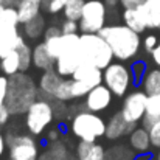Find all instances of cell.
I'll list each match as a JSON object with an SVG mask.
<instances>
[{
	"mask_svg": "<svg viewBox=\"0 0 160 160\" xmlns=\"http://www.w3.org/2000/svg\"><path fill=\"white\" fill-rule=\"evenodd\" d=\"M98 34L106 39L113 52L115 59L121 62L134 59L140 52V45L143 44L140 34L131 30L129 27H126L124 23L106 25Z\"/></svg>",
	"mask_w": 160,
	"mask_h": 160,
	"instance_id": "obj_1",
	"label": "cell"
},
{
	"mask_svg": "<svg viewBox=\"0 0 160 160\" xmlns=\"http://www.w3.org/2000/svg\"><path fill=\"white\" fill-rule=\"evenodd\" d=\"M39 98V87L34 84L33 78L28 73L19 72L9 76L8 95L5 106L11 115H25L30 106Z\"/></svg>",
	"mask_w": 160,
	"mask_h": 160,
	"instance_id": "obj_2",
	"label": "cell"
},
{
	"mask_svg": "<svg viewBox=\"0 0 160 160\" xmlns=\"http://www.w3.org/2000/svg\"><path fill=\"white\" fill-rule=\"evenodd\" d=\"M107 123L95 112L82 107L75 112L70 120V132L79 142H97L101 137H106Z\"/></svg>",
	"mask_w": 160,
	"mask_h": 160,
	"instance_id": "obj_3",
	"label": "cell"
},
{
	"mask_svg": "<svg viewBox=\"0 0 160 160\" xmlns=\"http://www.w3.org/2000/svg\"><path fill=\"white\" fill-rule=\"evenodd\" d=\"M81 54L82 61L101 70L109 67L115 56L107 41L98 33H81Z\"/></svg>",
	"mask_w": 160,
	"mask_h": 160,
	"instance_id": "obj_4",
	"label": "cell"
},
{
	"mask_svg": "<svg viewBox=\"0 0 160 160\" xmlns=\"http://www.w3.org/2000/svg\"><path fill=\"white\" fill-rule=\"evenodd\" d=\"M81 54V34H62L61 36V54L56 59L54 68L64 78H72L78 67L82 64Z\"/></svg>",
	"mask_w": 160,
	"mask_h": 160,
	"instance_id": "obj_5",
	"label": "cell"
},
{
	"mask_svg": "<svg viewBox=\"0 0 160 160\" xmlns=\"http://www.w3.org/2000/svg\"><path fill=\"white\" fill-rule=\"evenodd\" d=\"M54 120H56V117H54L53 101L39 97L27 110L23 121H25L27 131L31 135L38 137V135H44L47 132V129L53 124Z\"/></svg>",
	"mask_w": 160,
	"mask_h": 160,
	"instance_id": "obj_6",
	"label": "cell"
},
{
	"mask_svg": "<svg viewBox=\"0 0 160 160\" xmlns=\"http://www.w3.org/2000/svg\"><path fill=\"white\" fill-rule=\"evenodd\" d=\"M103 84H106L115 97H126L129 89L135 86L131 67L121 61L112 62L103 70Z\"/></svg>",
	"mask_w": 160,
	"mask_h": 160,
	"instance_id": "obj_7",
	"label": "cell"
},
{
	"mask_svg": "<svg viewBox=\"0 0 160 160\" xmlns=\"http://www.w3.org/2000/svg\"><path fill=\"white\" fill-rule=\"evenodd\" d=\"M5 137H6L9 160H39L41 149L34 135H31L30 132L28 134L8 132Z\"/></svg>",
	"mask_w": 160,
	"mask_h": 160,
	"instance_id": "obj_8",
	"label": "cell"
},
{
	"mask_svg": "<svg viewBox=\"0 0 160 160\" xmlns=\"http://www.w3.org/2000/svg\"><path fill=\"white\" fill-rule=\"evenodd\" d=\"M107 6L104 0H86L79 20L81 33H100L107 23Z\"/></svg>",
	"mask_w": 160,
	"mask_h": 160,
	"instance_id": "obj_9",
	"label": "cell"
},
{
	"mask_svg": "<svg viewBox=\"0 0 160 160\" xmlns=\"http://www.w3.org/2000/svg\"><path fill=\"white\" fill-rule=\"evenodd\" d=\"M146 103H148V93L143 89L142 90L140 89L132 90V92H129L124 97L121 109H120V113L123 115V118L126 121H131V123L138 124L145 118Z\"/></svg>",
	"mask_w": 160,
	"mask_h": 160,
	"instance_id": "obj_10",
	"label": "cell"
},
{
	"mask_svg": "<svg viewBox=\"0 0 160 160\" xmlns=\"http://www.w3.org/2000/svg\"><path fill=\"white\" fill-rule=\"evenodd\" d=\"M113 93L110 92V89L106 84H100L97 87H93L84 98V107L90 112L100 113L109 109V106L113 101Z\"/></svg>",
	"mask_w": 160,
	"mask_h": 160,
	"instance_id": "obj_11",
	"label": "cell"
},
{
	"mask_svg": "<svg viewBox=\"0 0 160 160\" xmlns=\"http://www.w3.org/2000/svg\"><path fill=\"white\" fill-rule=\"evenodd\" d=\"M25 44V38L20 34L19 27L0 25V59L14 50H19Z\"/></svg>",
	"mask_w": 160,
	"mask_h": 160,
	"instance_id": "obj_12",
	"label": "cell"
},
{
	"mask_svg": "<svg viewBox=\"0 0 160 160\" xmlns=\"http://www.w3.org/2000/svg\"><path fill=\"white\" fill-rule=\"evenodd\" d=\"M138 124L135 123H131V121H126L123 118V115L120 112H117L115 115L110 117V120L107 121L106 126V138L113 142V140H118L124 135H131V132L137 128Z\"/></svg>",
	"mask_w": 160,
	"mask_h": 160,
	"instance_id": "obj_13",
	"label": "cell"
},
{
	"mask_svg": "<svg viewBox=\"0 0 160 160\" xmlns=\"http://www.w3.org/2000/svg\"><path fill=\"white\" fill-rule=\"evenodd\" d=\"M62 79H64V76H61L56 68L44 72L41 75V79H39V84H38V87H39V97L53 101L54 92L58 90V87L62 82Z\"/></svg>",
	"mask_w": 160,
	"mask_h": 160,
	"instance_id": "obj_14",
	"label": "cell"
},
{
	"mask_svg": "<svg viewBox=\"0 0 160 160\" xmlns=\"http://www.w3.org/2000/svg\"><path fill=\"white\" fill-rule=\"evenodd\" d=\"M72 78L76 81H81L86 86H89L90 89H93V87L103 84V70L89 62H82L78 67V70L73 73Z\"/></svg>",
	"mask_w": 160,
	"mask_h": 160,
	"instance_id": "obj_15",
	"label": "cell"
},
{
	"mask_svg": "<svg viewBox=\"0 0 160 160\" xmlns=\"http://www.w3.org/2000/svg\"><path fill=\"white\" fill-rule=\"evenodd\" d=\"M75 156L78 160H106V148L98 142H78Z\"/></svg>",
	"mask_w": 160,
	"mask_h": 160,
	"instance_id": "obj_16",
	"label": "cell"
},
{
	"mask_svg": "<svg viewBox=\"0 0 160 160\" xmlns=\"http://www.w3.org/2000/svg\"><path fill=\"white\" fill-rule=\"evenodd\" d=\"M129 146L134 149L135 154H146L151 152L152 149V143H151V137L149 132L145 126H137L131 135H129Z\"/></svg>",
	"mask_w": 160,
	"mask_h": 160,
	"instance_id": "obj_17",
	"label": "cell"
},
{
	"mask_svg": "<svg viewBox=\"0 0 160 160\" xmlns=\"http://www.w3.org/2000/svg\"><path fill=\"white\" fill-rule=\"evenodd\" d=\"M33 65L38 70H42V72L52 70L56 65V59L47 50V45H45L44 41L33 47Z\"/></svg>",
	"mask_w": 160,
	"mask_h": 160,
	"instance_id": "obj_18",
	"label": "cell"
},
{
	"mask_svg": "<svg viewBox=\"0 0 160 160\" xmlns=\"http://www.w3.org/2000/svg\"><path fill=\"white\" fill-rule=\"evenodd\" d=\"M140 11L149 30H160V0H143Z\"/></svg>",
	"mask_w": 160,
	"mask_h": 160,
	"instance_id": "obj_19",
	"label": "cell"
},
{
	"mask_svg": "<svg viewBox=\"0 0 160 160\" xmlns=\"http://www.w3.org/2000/svg\"><path fill=\"white\" fill-rule=\"evenodd\" d=\"M73 154L68 151V148L61 142H54V143H47V148L41 152L39 160H72Z\"/></svg>",
	"mask_w": 160,
	"mask_h": 160,
	"instance_id": "obj_20",
	"label": "cell"
},
{
	"mask_svg": "<svg viewBox=\"0 0 160 160\" xmlns=\"http://www.w3.org/2000/svg\"><path fill=\"white\" fill-rule=\"evenodd\" d=\"M17 11H19V19L20 23H27L36 16L41 14L42 9V0H20L17 3Z\"/></svg>",
	"mask_w": 160,
	"mask_h": 160,
	"instance_id": "obj_21",
	"label": "cell"
},
{
	"mask_svg": "<svg viewBox=\"0 0 160 160\" xmlns=\"http://www.w3.org/2000/svg\"><path fill=\"white\" fill-rule=\"evenodd\" d=\"M121 19H123V23L126 27H129L131 30H134L135 33H143L145 30H148L146 27V22H145V17H143V12L140 11V8H135V9H123V14H121Z\"/></svg>",
	"mask_w": 160,
	"mask_h": 160,
	"instance_id": "obj_22",
	"label": "cell"
},
{
	"mask_svg": "<svg viewBox=\"0 0 160 160\" xmlns=\"http://www.w3.org/2000/svg\"><path fill=\"white\" fill-rule=\"evenodd\" d=\"M140 84H142V89L148 95H159L160 93V67L148 68Z\"/></svg>",
	"mask_w": 160,
	"mask_h": 160,
	"instance_id": "obj_23",
	"label": "cell"
},
{
	"mask_svg": "<svg viewBox=\"0 0 160 160\" xmlns=\"http://www.w3.org/2000/svg\"><path fill=\"white\" fill-rule=\"evenodd\" d=\"M45 28H47V22H45V17L42 14L36 16L34 19H31L30 22L23 23V36L34 41V39H39L41 36H44L45 33Z\"/></svg>",
	"mask_w": 160,
	"mask_h": 160,
	"instance_id": "obj_24",
	"label": "cell"
},
{
	"mask_svg": "<svg viewBox=\"0 0 160 160\" xmlns=\"http://www.w3.org/2000/svg\"><path fill=\"white\" fill-rule=\"evenodd\" d=\"M157 120H160V93L159 95H148L146 113H145V118L142 121V126H145L148 129Z\"/></svg>",
	"mask_w": 160,
	"mask_h": 160,
	"instance_id": "obj_25",
	"label": "cell"
},
{
	"mask_svg": "<svg viewBox=\"0 0 160 160\" xmlns=\"http://www.w3.org/2000/svg\"><path fill=\"white\" fill-rule=\"evenodd\" d=\"M0 70L6 76H12L20 72V56H19L17 50L11 52L9 54H6L5 58L0 59Z\"/></svg>",
	"mask_w": 160,
	"mask_h": 160,
	"instance_id": "obj_26",
	"label": "cell"
},
{
	"mask_svg": "<svg viewBox=\"0 0 160 160\" xmlns=\"http://www.w3.org/2000/svg\"><path fill=\"white\" fill-rule=\"evenodd\" d=\"M135 152L128 145H113L106 149V160H134Z\"/></svg>",
	"mask_w": 160,
	"mask_h": 160,
	"instance_id": "obj_27",
	"label": "cell"
},
{
	"mask_svg": "<svg viewBox=\"0 0 160 160\" xmlns=\"http://www.w3.org/2000/svg\"><path fill=\"white\" fill-rule=\"evenodd\" d=\"M84 5H86V0H68V2L65 3L64 9H62L64 19L79 22V20H81V16H82Z\"/></svg>",
	"mask_w": 160,
	"mask_h": 160,
	"instance_id": "obj_28",
	"label": "cell"
},
{
	"mask_svg": "<svg viewBox=\"0 0 160 160\" xmlns=\"http://www.w3.org/2000/svg\"><path fill=\"white\" fill-rule=\"evenodd\" d=\"M0 25H12V27L20 25L19 11L16 6L0 5Z\"/></svg>",
	"mask_w": 160,
	"mask_h": 160,
	"instance_id": "obj_29",
	"label": "cell"
},
{
	"mask_svg": "<svg viewBox=\"0 0 160 160\" xmlns=\"http://www.w3.org/2000/svg\"><path fill=\"white\" fill-rule=\"evenodd\" d=\"M54 100L58 101H64V103H68L73 100V95H72V78H64L62 82L59 84L58 90L54 92Z\"/></svg>",
	"mask_w": 160,
	"mask_h": 160,
	"instance_id": "obj_30",
	"label": "cell"
},
{
	"mask_svg": "<svg viewBox=\"0 0 160 160\" xmlns=\"http://www.w3.org/2000/svg\"><path fill=\"white\" fill-rule=\"evenodd\" d=\"M17 52H19V56H20V72L27 73L33 65V47H30L25 42Z\"/></svg>",
	"mask_w": 160,
	"mask_h": 160,
	"instance_id": "obj_31",
	"label": "cell"
},
{
	"mask_svg": "<svg viewBox=\"0 0 160 160\" xmlns=\"http://www.w3.org/2000/svg\"><path fill=\"white\" fill-rule=\"evenodd\" d=\"M90 90L92 89L89 86H86L84 82L76 81V79L72 78V95H73V100H82V98H86V95Z\"/></svg>",
	"mask_w": 160,
	"mask_h": 160,
	"instance_id": "obj_32",
	"label": "cell"
},
{
	"mask_svg": "<svg viewBox=\"0 0 160 160\" xmlns=\"http://www.w3.org/2000/svg\"><path fill=\"white\" fill-rule=\"evenodd\" d=\"M131 70H132V75H134V81H135V84H140L148 68H146V64H145L143 61H135V62L131 65Z\"/></svg>",
	"mask_w": 160,
	"mask_h": 160,
	"instance_id": "obj_33",
	"label": "cell"
},
{
	"mask_svg": "<svg viewBox=\"0 0 160 160\" xmlns=\"http://www.w3.org/2000/svg\"><path fill=\"white\" fill-rule=\"evenodd\" d=\"M148 132H149V137H151V143H152V148H160V120H157L154 124H151L148 128Z\"/></svg>",
	"mask_w": 160,
	"mask_h": 160,
	"instance_id": "obj_34",
	"label": "cell"
},
{
	"mask_svg": "<svg viewBox=\"0 0 160 160\" xmlns=\"http://www.w3.org/2000/svg\"><path fill=\"white\" fill-rule=\"evenodd\" d=\"M61 30L64 34H76L79 31V22L64 19V22L61 23Z\"/></svg>",
	"mask_w": 160,
	"mask_h": 160,
	"instance_id": "obj_35",
	"label": "cell"
},
{
	"mask_svg": "<svg viewBox=\"0 0 160 160\" xmlns=\"http://www.w3.org/2000/svg\"><path fill=\"white\" fill-rule=\"evenodd\" d=\"M8 86H9V76L0 75V107L5 106L6 95H8Z\"/></svg>",
	"mask_w": 160,
	"mask_h": 160,
	"instance_id": "obj_36",
	"label": "cell"
},
{
	"mask_svg": "<svg viewBox=\"0 0 160 160\" xmlns=\"http://www.w3.org/2000/svg\"><path fill=\"white\" fill-rule=\"evenodd\" d=\"M44 140H45V143H54V142L61 140V129L58 126H50L47 129V132L44 134Z\"/></svg>",
	"mask_w": 160,
	"mask_h": 160,
	"instance_id": "obj_37",
	"label": "cell"
},
{
	"mask_svg": "<svg viewBox=\"0 0 160 160\" xmlns=\"http://www.w3.org/2000/svg\"><path fill=\"white\" fill-rule=\"evenodd\" d=\"M157 44H159V39H157V36L156 34H148L145 39H143V48H145V52L146 53H152L154 52V48L157 47Z\"/></svg>",
	"mask_w": 160,
	"mask_h": 160,
	"instance_id": "obj_38",
	"label": "cell"
},
{
	"mask_svg": "<svg viewBox=\"0 0 160 160\" xmlns=\"http://www.w3.org/2000/svg\"><path fill=\"white\" fill-rule=\"evenodd\" d=\"M67 2H68V0H52V3H50L48 8H47V12H50V14L61 12V11L64 9V6H65Z\"/></svg>",
	"mask_w": 160,
	"mask_h": 160,
	"instance_id": "obj_39",
	"label": "cell"
},
{
	"mask_svg": "<svg viewBox=\"0 0 160 160\" xmlns=\"http://www.w3.org/2000/svg\"><path fill=\"white\" fill-rule=\"evenodd\" d=\"M61 34H64V33H62V30H61V27H58V25H50V27H47V28H45L44 41L52 39V38H58V36H61Z\"/></svg>",
	"mask_w": 160,
	"mask_h": 160,
	"instance_id": "obj_40",
	"label": "cell"
},
{
	"mask_svg": "<svg viewBox=\"0 0 160 160\" xmlns=\"http://www.w3.org/2000/svg\"><path fill=\"white\" fill-rule=\"evenodd\" d=\"M143 3V0H120V5L123 9H135L140 8Z\"/></svg>",
	"mask_w": 160,
	"mask_h": 160,
	"instance_id": "obj_41",
	"label": "cell"
},
{
	"mask_svg": "<svg viewBox=\"0 0 160 160\" xmlns=\"http://www.w3.org/2000/svg\"><path fill=\"white\" fill-rule=\"evenodd\" d=\"M151 58H152V62H154L157 67H160V42L157 44V47L154 48V52L151 53Z\"/></svg>",
	"mask_w": 160,
	"mask_h": 160,
	"instance_id": "obj_42",
	"label": "cell"
},
{
	"mask_svg": "<svg viewBox=\"0 0 160 160\" xmlns=\"http://www.w3.org/2000/svg\"><path fill=\"white\" fill-rule=\"evenodd\" d=\"M6 148H8V145H6V137L0 132V157L3 156V152H5Z\"/></svg>",
	"mask_w": 160,
	"mask_h": 160,
	"instance_id": "obj_43",
	"label": "cell"
},
{
	"mask_svg": "<svg viewBox=\"0 0 160 160\" xmlns=\"http://www.w3.org/2000/svg\"><path fill=\"white\" fill-rule=\"evenodd\" d=\"M104 3H106L107 8L113 9V8H117V6L120 5V0H104Z\"/></svg>",
	"mask_w": 160,
	"mask_h": 160,
	"instance_id": "obj_44",
	"label": "cell"
},
{
	"mask_svg": "<svg viewBox=\"0 0 160 160\" xmlns=\"http://www.w3.org/2000/svg\"><path fill=\"white\" fill-rule=\"evenodd\" d=\"M134 160H151V152H146V154H135Z\"/></svg>",
	"mask_w": 160,
	"mask_h": 160,
	"instance_id": "obj_45",
	"label": "cell"
},
{
	"mask_svg": "<svg viewBox=\"0 0 160 160\" xmlns=\"http://www.w3.org/2000/svg\"><path fill=\"white\" fill-rule=\"evenodd\" d=\"M50 3H52V0H42V8H44V9H47Z\"/></svg>",
	"mask_w": 160,
	"mask_h": 160,
	"instance_id": "obj_46",
	"label": "cell"
},
{
	"mask_svg": "<svg viewBox=\"0 0 160 160\" xmlns=\"http://www.w3.org/2000/svg\"><path fill=\"white\" fill-rule=\"evenodd\" d=\"M157 160H160V148H159V154H157Z\"/></svg>",
	"mask_w": 160,
	"mask_h": 160,
	"instance_id": "obj_47",
	"label": "cell"
},
{
	"mask_svg": "<svg viewBox=\"0 0 160 160\" xmlns=\"http://www.w3.org/2000/svg\"><path fill=\"white\" fill-rule=\"evenodd\" d=\"M0 5H3V0H0Z\"/></svg>",
	"mask_w": 160,
	"mask_h": 160,
	"instance_id": "obj_48",
	"label": "cell"
},
{
	"mask_svg": "<svg viewBox=\"0 0 160 160\" xmlns=\"http://www.w3.org/2000/svg\"><path fill=\"white\" fill-rule=\"evenodd\" d=\"M19 2H20V0H19Z\"/></svg>",
	"mask_w": 160,
	"mask_h": 160,
	"instance_id": "obj_49",
	"label": "cell"
}]
</instances>
